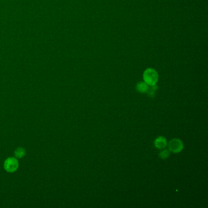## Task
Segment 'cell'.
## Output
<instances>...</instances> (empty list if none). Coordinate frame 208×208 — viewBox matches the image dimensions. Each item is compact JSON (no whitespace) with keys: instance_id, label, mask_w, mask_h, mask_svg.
Returning a JSON list of instances; mask_svg holds the SVG:
<instances>
[{"instance_id":"cell-1","label":"cell","mask_w":208,"mask_h":208,"mask_svg":"<svg viewBox=\"0 0 208 208\" xmlns=\"http://www.w3.org/2000/svg\"><path fill=\"white\" fill-rule=\"evenodd\" d=\"M143 77L145 83L149 85H156L159 78L157 72L153 69H147L143 73Z\"/></svg>"},{"instance_id":"cell-2","label":"cell","mask_w":208,"mask_h":208,"mask_svg":"<svg viewBox=\"0 0 208 208\" xmlns=\"http://www.w3.org/2000/svg\"><path fill=\"white\" fill-rule=\"evenodd\" d=\"M168 147L169 150L172 153H178L183 150L184 144L181 140L178 139H173L169 142Z\"/></svg>"},{"instance_id":"cell-3","label":"cell","mask_w":208,"mask_h":208,"mask_svg":"<svg viewBox=\"0 0 208 208\" xmlns=\"http://www.w3.org/2000/svg\"><path fill=\"white\" fill-rule=\"evenodd\" d=\"M4 168L9 172H14L18 167V162L15 158H9L6 160L4 164Z\"/></svg>"},{"instance_id":"cell-4","label":"cell","mask_w":208,"mask_h":208,"mask_svg":"<svg viewBox=\"0 0 208 208\" xmlns=\"http://www.w3.org/2000/svg\"><path fill=\"white\" fill-rule=\"evenodd\" d=\"M166 139L163 136H159L157 137L155 142V146L158 149H164L167 146Z\"/></svg>"},{"instance_id":"cell-5","label":"cell","mask_w":208,"mask_h":208,"mask_svg":"<svg viewBox=\"0 0 208 208\" xmlns=\"http://www.w3.org/2000/svg\"><path fill=\"white\" fill-rule=\"evenodd\" d=\"M149 86L145 82H139L136 85V90L138 92L145 93H147L148 90Z\"/></svg>"},{"instance_id":"cell-6","label":"cell","mask_w":208,"mask_h":208,"mask_svg":"<svg viewBox=\"0 0 208 208\" xmlns=\"http://www.w3.org/2000/svg\"><path fill=\"white\" fill-rule=\"evenodd\" d=\"M15 155L17 158H22L23 156H25L26 151L23 148H18L15 151Z\"/></svg>"},{"instance_id":"cell-7","label":"cell","mask_w":208,"mask_h":208,"mask_svg":"<svg viewBox=\"0 0 208 208\" xmlns=\"http://www.w3.org/2000/svg\"><path fill=\"white\" fill-rule=\"evenodd\" d=\"M151 87H150L148 88V90L147 92V93L148 94V95L149 96H151V97H155V92L156 90H157L158 88V87L157 85H150Z\"/></svg>"},{"instance_id":"cell-8","label":"cell","mask_w":208,"mask_h":208,"mask_svg":"<svg viewBox=\"0 0 208 208\" xmlns=\"http://www.w3.org/2000/svg\"><path fill=\"white\" fill-rule=\"evenodd\" d=\"M170 153L169 150H168L166 149V150H164L161 151L159 153V156L161 159H167V158L170 156Z\"/></svg>"}]
</instances>
